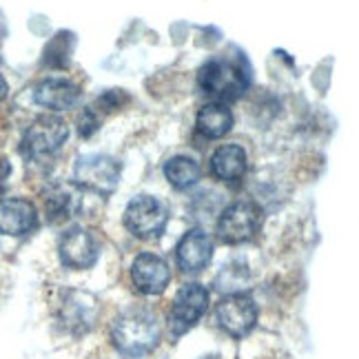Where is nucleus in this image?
<instances>
[{"mask_svg":"<svg viewBox=\"0 0 359 359\" xmlns=\"http://www.w3.org/2000/svg\"><path fill=\"white\" fill-rule=\"evenodd\" d=\"M200 89L217 102H231L246 91L251 76L244 60H233L226 56L211 58L200 69Z\"/></svg>","mask_w":359,"mask_h":359,"instance_id":"2","label":"nucleus"},{"mask_svg":"<svg viewBox=\"0 0 359 359\" xmlns=\"http://www.w3.org/2000/svg\"><path fill=\"white\" fill-rule=\"evenodd\" d=\"M5 95H7V82H5L3 76H0V100H3Z\"/></svg>","mask_w":359,"mask_h":359,"instance_id":"20","label":"nucleus"},{"mask_svg":"<svg viewBox=\"0 0 359 359\" xmlns=\"http://www.w3.org/2000/svg\"><path fill=\"white\" fill-rule=\"evenodd\" d=\"M160 322L158 315L144 306H131L122 311L111 324V339L114 346L124 357H144L154 353L160 344Z\"/></svg>","mask_w":359,"mask_h":359,"instance_id":"1","label":"nucleus"},{"mask_svg":"<svg viewBox=\"0 0 359 359\" xmlns=\"http://www.w3.org/2000/svg\"><path fill=\"white\" fill-rule=\"evenodd\" d=\"M175 259L177 266L187 273H200L206 269L213 259V242L200 229H191L184 233L182 240L175 246Z\"/></svg>","mask_w":359,"mask_h":359,"instance_id":"12","label":"nucleus"},{"mask_svg":"<svg viewBox=\"0 0 359 359\" xmlns=\"http://www.w3.org/2000/svg\"><path fill=\"white\" fill-rule=\"evenodd\" d=\"M262 206L251 200H238L229 204L217 219V238L224 244H242L255 238L262 226Z\"/></svg>","mask_w":359,"mask_h":359,"instance_id":"3","label":"nucleus"},{"mask_svg":"<svg viewBox=\"0 0 359 359\" xmlns=\"http://www.w3.org/2000/svg\"><path fill=\"white\" fill-rule=\"evenodd\" d=\"M38 226L36 206L25 198L0 200V236L22 238Z\"/></svg>","mask_w":359,"mask_h":359,"instance_id":"11","label":"nucleus"},{"mask_svg":"<svg viewBox=\"0 0 359 359\" xmlns=\"http://www.w3.org/2000/svg\"><path fill=\"white\" fill-rule=\"evenodd\" d=\"M69 137V127L65 120L45 116L38 118L22 135V154L32 160H45L58 154Z\"/></svg>","mask_w":359,"mask_h":359,"instance_id":"6","label":"nucleus"},{"mask_svg":"<svg viewBox=\"0 0 359 359\" xmlns=\"http://www.w3.org/2000/svg\"><path fill=\"white\" fill-rule=\"evenodd\" d=\"M233 127V114L231 109H226L222 102H211L204 104L198 114V131L204 137H211V140H217V137H224Z\"/></svg>","mask_w":359,"mask_h":359,"instance_id":"16","label":"nucleus"},{"mask_svg":"<svg viewBox=\"0 0 359 359\" xmlns=\"http://www.w3.org/2000/svg\"><path fill=\"white\" fill-rule=\"evenodd\" d=\"M246 282H248V271L242 262H231V264L222 266V271L215 278L217 291L224 293H240V288H244Z\"/></svg>","mask_w":359,"mask_h":359,"instance_id":"19","label":"nucleus"},{"mask_svg":"<svg viewBox=\"0 0 359 359\" xmlns=\"http://www.w3.org/2000/svg\"><path fill=\"white\" fill-rule=\"evenodd\" d=\"M209 288L198 284V282H191L184 284L173 297V306L169 313V326H171V335L173 337H182L184 333L196 326L206 309H209Z\"/></svg>","mask_w":359,"mask_h":359,"instance_id":"5","label":"nucleus"},{"mask_svg":"<svg viewBox=\"0 0 359 359\" xmlns=\"http://www.w3.org/2000/svg\"><path fill=\"white\" fill-rule=\"evenodd\" d=\"M131 278L142 295H160L171 282V269L160 255L140 253L133 259Z\"/></svg>","mask_w":359,"mask_h":359,"instance_id":"10","label":"nucleus"},{"mask_svg":"<svg viewBox=\"0 0 359 359\" xmlns=\"http://www.w3.org/2000/svg\"><path fill=\"white\" fill-rule=\"evenodd\" d=\"M200 164L189 156H175L164 164V177L177 191H184L193 187L200 180Z\"/></svg>","mask_w":359,"mask_h":359,"instance_id":"17","label":"nucleus"},{"mask_svg":"<svg viewBox=\"0 0 359 359\" xmlns=\"http://www.w3.org/2000/svg\"><path fill=\"white\" fill-rule=\"evenodd\" d=\"M74 177L78 187L109 196L120 184V164L109 156H82L74 167Z\"/></svg>","mask_w":359,"mask_h":359,"instance_id":"7","label":"nucleus"},{"mask_svg":"<svg viewBox=\"0 0 359 359\" xmlns=\"http://www.w3.org/2000/svg\"><path fill=\"white\" fill-rule=\"evenodd\" d=\"M169 224V209L162 200L154 196H137L127 204L124 211V226L135 238L154 240L160 238Z\"/></svg>","mask_w":359,"mask_h":359,"instance_id":"4","label":"nucleus"},{"mask_svg":"<svg viewBox=\"0 0 359 359\" xmlns=\"http://www.w3.org/2000/svg\"><path fill=\"white\" fill-rule=\"evenodd\" d=\"M47 202V213L51 217V222H60V219H69L78 211V196H74L67 189H56L49 193Z\"/></svg>","mask_w":359,"mask_h":359,"instance_id":"18","label":"nucleus"},{"mask_svg":"<svg viewBox=\"0 0 359 359\" xmlns=\"http://www.w3.org/2000/svg\"><path fill=\"white\" fill-rule=\"evenodd\" d=\"M60 259L67 269H91L100 257V244L89 229L74 226L60 238Z\"/></svg>","mask_w":359,"mask_h":359,"instance_id":"9","label":"nucleus"},{"mask_svg":"<svg viewBox=\"0 0 359 359\" xmlns=\"http://www.w3.org/2000/svg\"><path fill=\"white\" fill-rule=\"evenodd\" d=\"M80 98V87L65 78H47L34 89L36 104L51 109V111H65L72 109Z\"/></svg>","mask_w":359,"mask_h":359,"instance_id":"13","label":"nucleus"},{"mask_svg":"<svg viewBox=\"0 0 359 359\" xmlns=\"http://www.w3.org/2000/svg\"><path fill=\"white\" fill-rule=\"evenodd\" d=\"M95 313H98V306L89 293L69 291L60 309V320L74 333H87L95 322Z\"/></svg>","mask_w":359,"mask_h":359,"instance_id":"14","label":"nucleus"},{"mask_svg":"<svg viewBox=\"0 0 359 359\" xmlns=\"http://www.w3.org/2000/svg\"><path fill=\"white\" fill-rule=\"evenodd\" d=\"M215 320L226 335L242 339L251 333L257 322V304L246 293H229L217 304Z\"/></svg>","mask_w":359,"mask_h":359,"instance_id":"8","label":"nucleus"},{"mask_svg":"<svg viewBox=\"0 0 359 359\" xmlns=\"http://www.w3.org/2000/svg\"><path fill=\"white\" fill-rule=\"evenodd\" d=\"M246 151L240 144H222L211 156V173L224 182H240L246 175Z\"/></svg>","mask_w":359,"mask_h":359,"instance_id":"15","label":"nucleus"}]
</instances>
